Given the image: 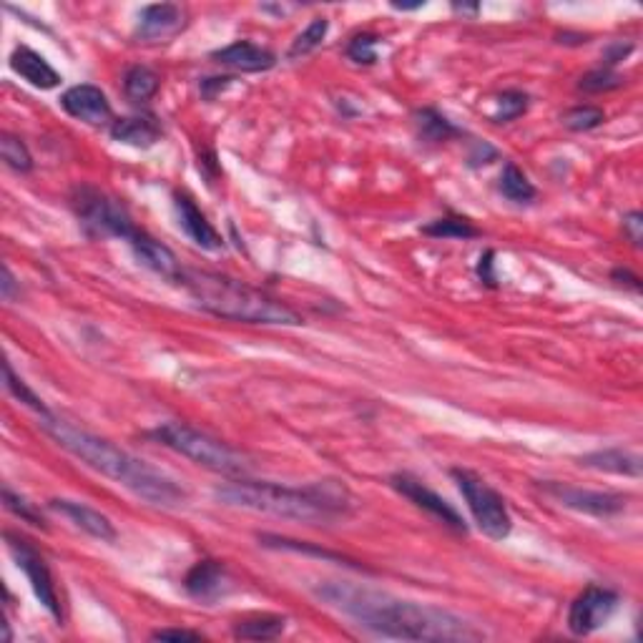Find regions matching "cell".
I'll list each match as a JSON object with an SVG mask.
<instances>
[{
  "instance_id": "484cf974",
  "label": "cell",
  "mask_w": 643,
  "mask_h": 643,
  "mask_svg": "<svg viewBox=\"0 0 643 643\" xmlns=\"http://www.w3.org/2000/svg\"><path fill=\"white\" fill-rule=\"evenodd\" d=\"M327 31H330V21H327V18H312L309 26L304 28V31L294 38L292 46H289V61H297V58H304L312 51H317V48L322 46V41L327 38Z\"/></svg>"
},
{
  "instance_id": "ffe728a7",
  "label": "cell",
  "mask_w": 643,
  "mask_h": 643,
  "mask_svg": "<svg viewBox=\"0 0 643 643\" xmlns=\"http://www.w3.org/2000/svg\"><path fill=\"white\" fill-rule=\"evenodd\" d=\"M11 68L13 73L23 78V81L31 83L33 88H41V91H51V88L61 86V73L41 56L33 48L18 46L16 51L11 53Z\"/></svg>"
},
{
  "instance_id": "1f68e13d",
  "label": "cell",
  "mask_w": 643,
  "mask_h": 643,
  "mask_svg": "<svg viewBox=\"0 0 643 643\" xmlns=\"http://www.w3.org/2000/svg\"><path fill=\"white\" fill-rule=\"evenodd\" d=\"M623 81H626V78L618 76L613 68H596V71H588L586 76L578 81V91L608 93V91H616V88H621Z\"/></svg>"
},
{
  "instance_id": "4fadbf2b",
  "label": "cell",
  "mask_w": 643,
  "mask_h": 643,
  "mask_svg": "<svg viewBox=\"0 0 643 643\" xmlns=\"http://www.w3.org/2000/svg\"><path fill=\"white\" fill-rule=\"evenodd\" d=\"M61 106L68 116L88 126H111L116 121L109 96L91 83L68 88L61 96Z\"/></svg>"
},
{
  "instance_id": "7402d4cb",
  "label": "cell",
  "mask_w": 643,
  "mask_h": 643,
  "mask_svg": "<svg viewBox=\"0 0 643 643\" xmlns=\"http://www.w3.org/2000/svg\"><path fill=\"white\" fill-rule=\"evenodd\" d=\"M412 119H415L417 139H420L422 144H445V141L460 136L458 126H455L453 121L445 119V116L435 109L415 111Z\"/></svg>"
},
{
  "instance_id": "7c38bea8",
  "label": "cell",
  "mask_w": 643,
  "mask_h": 643,
  "mask_svg": "<svg viewBox=\"0 0 643 643\" xmlns=\"http://www.w3.org/2000/svg\"><path fill=\"white\" fill-rule=\"evenodd\" d=\"M186 26V11L176 3L144 6L136 21L134 38L139 43H166L179 36Z\"/></svg>"
},
{
  "instance_id": "e0dca14e",
  "label": "cell",
  "mask_w": 643,
  "mask_h": 643,
  "mask_svg": "<svg viewBox=\"0 0 643 643\" xmlns=\"http://www.w3.org/2000/svg\"><path fill=\"white\" fill-rule=\"evenodd\" d=\"M211 61L227 66L237 73H264L277 66V56L269 48L252 41H237L227 48L211 53Z\"/></svg>"
},
{
  "instance_id": "d6a6232c",
  "label": "cell",
  "mask_w": 643,
  "mask_h": 643,
  "mask_svg": "<svg viewBox=\"0 0 643 643\" xmlns=\"http://www.w3.org/2000/svg\"><path fill=\"white\" fill-rule=\"evenodd\" d=\"M377 43H380V38L375 33H357L347 43V58L357 66H372V63H377Z\"/></svg>"
},
{
  "instance_id": "b9f144b4",
  "label": "cell",
  "mask_w": 643,
  "mask_h": 643,
  "mask_svg": "<svg viewBox=\"0 0 643 643\" xmlns=\"http://www.w3.org/2000/svg\"><path fill=\"white\" fill-rule=\"evenodd\" d=\"M453 11H458V13H478V6H453Z\"/></svg>"
},
{
  "instance_id": "3957f363",
  "label": "cell",
  "mask_w": 643,
  "mask_h": 643,
  "mask_svg": "<svg viewBox=\"0 0 643 643\" xmlns=\"http://www.w3.org/2000/svg\"><path fill=\"white\" fill-rule=\"evenodd\" d=\"M217 500L234 508L267 513L274 518L297 520L307 525H330L345 518L352 510V498L345 485L335 480L314 483L307 488H284L277 483L237 478L214 490Z\"/></svg>"
},
{
  "instance_id": "d590c367",
  "label": "cell",
  "mask_w": 643,
  "mask_h": 643,
  "mask_svg": "<svg viewBox=\"0 0 643 643\" xmlns=\"http://www.w3.org/2000/svg\"><path fill=\"white\" fill-rule=\"evenodd\" d=\"M633 53V46L631 43H621V41H613L611 46L603 51V68H613L618 66V63L623 61V58H628Z\"/></svg>"
},
{
  "instance_id": "44dd1931",
  "label": "cell",
  "mask_w": 643,
  "mask_h": 643,
  "mask_svg": "<svg viewBox=\"0 0 643 643\" xmlns=\"http://www.w3.org/2000/svg\"><path fill=\"white\" fill-rule=\"evenodd\" d=\"M578 463H581L583 468L601 470V473L626 475V478H641V455L631 453V450H623V448L596 450V453H588V455H583V458H578Z\"/></svg>"
},
{
  "instance_id": "30bf717a",
  "label": "cell",
  "mask_w": 643,
  "mask_h": 643,
  "mask_svg": "<svg viewBox=\"0 0 643 643\" xmlns=\"http://www.w3.org/2000/svg\"><path fill=\"white\" fill-rule=\"evenodd\" d=\"M543 493L553 498L556 503L566 505V508L578 510V513L596 515V518H611V515L623 513L628 505V498L621 493H603V490H586L576 488L568 483H556V480H546L541 485Z\"/></svg>"
},
{
  "instance_id": "60d3db41",
  "label": "cell",
  "mask_w": 643,
  "mask_h": 643,
  "mask_svg": "<svg viewBox=\"0 0 643 643\" xmlns=\"http://www.w3.org/2000/svg\"><path fill=\"white\" fill-rule=\"evenodd\" d=\"M425 6V3H415V6H400V3H392V8H395V11H417V8H422Z\"/></svg>"
},
{
  "instance_id": "52a82bcc",
  "label": "cell",
  "mask_w": 643,
  "mask_h": 643,
  "mask_svg": "<svg viewBox=\"0 0 643 643\" xmlns=\"http://www.w3.org/2000/svg\"><path fill=\"white\" fill-rule=\"evenodd\" d=\"M453 480L458 483L460 493H463L465 503H468L470 515L478 523V528L483 530L488 538L493 541H505L513 530V518L510 510L505 505V498L495 488H490L480 475H475L473 470L453 468L450 470Z\"/></svg>"
},
{
  "instance_id": "5b68a950",
  "label": "cell",
  "mask_w": 643,
  "mask_h": 643,
  "mask_svg": "<svg viewBox=\"0 0 643 643\" xmlns=\"http://www.w3.org/2000/svg\"><path fill=\"white\" fill-rule=\"evenodd\" d=\"M151 438L211 473L227 475V478H247L249 473V463L242 453L186 422H164L151 430Z\"/></svg>"
},
{
  "instance_id": "836d02e7",
  "label": "cell",
  "mask_w": 643,
  "mask_h": 643,
  "mask_svg": "<svg viewBox=\"0 0 643 643\" xmlns=\"http://www.w3.org/2000/svg\"><path fill=\"white\" fill-rule=\"evenodd\" d=\"M3 505H6V508L11 510L13 515H16V518H21V520H26V523L36 525V528H46V520H43L41 510H38L33 503H28V500L23 498V495L13 493V490L8 488V485L3 488Z\"/></svg>"
},
{
  "instance_id": "8992f818",
  "label": "cell",
  "mask_w": 643,
  "mask_h": 643,
  "mask_svg": "<svg viewBox=\"0 0 643 643\" xmlns=\"http://www.w3.org/2000/svg\"><path fill=\"white\" fill-rule=\"evenodd\" d=\"M71 206L76 211L78 222L83 224L91 237L103 239H124L129 242L139 227L134 224L131 214L119 199L109 196L98 186L81 184L71 191Z\"/></svg>"
},
{
  "instance_id": "ba28073f",
  "label": "cell",
  "mask_w": 643,
  "mask_h": 643,
  "mask_svg": "<svg viewBox=\"0 0 643 643\" xmlns=\"http://www.w3.org/2000/svg\"><path fill=\"white\" fill-rule=\"evenodd\" d=\"M6 541H8V551H11L13 561H16V566L26 573L28 583H31L38 601H41L43 608H46V611L61 623L63 621L61 598H58L56 581H53V573L51 568H48L43 553L38 551L28 538H23V535L18 533H11V530L6 533Z\"/></svg>"
},
{
  "instance_id": "f35d334b",
  "label": "cell",
  "mask_w": 643,
  "mask_h": 643,
  "mask_svg": "<svg viewBox=\"0 0 643 643\" xmlns=\"http://www.w3.org/2000/svg\"><path fill=\"white\" fill-rule=\"evenodd\" d=\"M478 274H480V279H483L485 284H490V287H495V277H493V252H485L483 257H480Z\"/></svg>"
},
{
  "instance_id": "277c9868",
  "label": "cell",
  "mask_w": 643,
  "mask_h": 643,
  "mask_svg": "<svg viewBox=\"0 0 643 643\" xmlns=\"http://www.w3.org/2000/svg\"><path fill=\"white\" fill-rule=\"evenodd\" d=\"M179 284L189 292L196 307L219 319L247 322V325H302V317L292 307L279 302L264 289L239 282L227 274L206 272V269H184Z\"/></svg>"
},
{
  "instance_id": "e575fe53",
  "label": "cell",
  "mask_w": 643,
  "mask_h": 643,
  "mask_svg": "<svg viewBox=\"0 0 643 643\" xmlns=\"http://www.w3.org/2000/svg\"><path fill=\"white\" fill-rule=\"evenodd\" d=\"M623 234H626V239L633 244V247H641L643 217L638 214V211H631V214H626V217H623Z\"/></svg>"
},
{
  "instance_id": "603a6c76",
  "label": "cell",
  "mask_w": 643,
  "mask_h": 643,
  "mask_svg": "<svg viewBox=\"0 0 643 643\" xmlns=\"http://www.w3.org/2000/svg\"><path fill=\"white\" fill-rule=\"evenodd\" d=\"M284 628H287V618L264 613V616H252L239 621L234 626V636L244 638V641H272V638L282 636Z\"/></svg>"
},
{
  "instance_id": "8fae6325",
  "label": "cell",
  "mask_w": 643,
  "mask_h": 643,
  "mask_svg": "<svg viewBox=\"0 0 643 643\" xmlns=\"http://www.w3.org/2000/svg\"><path fill=\"white\" fill-rule=\"evenodd\" d=\"M390 485L402 495V498L410 500L415 508L425 510L430 518H435L438 523H443L445 528H450L453 533H460V535L468 533V525H465L463 515H460L458 510H455L453 505L443 498V495H438L435 490H430L425 483H420L417 478H412V475H407V473H395L390 478Z\"/></svg>"
},
{
  "instance_id": "4dcf8cb0",
  "label": "cell",
  "mask_w": 643,
  "mask_h": 643,
  "mask_svg": "<svg viewBox=\"0 0 643 643\" xmlns=\"http://www.w3.org/2000/svg\"><path fill=\"white\" fill-rule=\"evenodd\" d=\"M603 121H606L603 109H598V106H588V103L586 106H573V109L566 111V116H563V126L571 131H576V134L598 129Z\"/></svg>"
},
{
  "instance_id": "74e56055",
  "label": "cell",
  "mask_w": 643,
  "mask_h": 643,
  "mask_svg": "<svg viewBox=\"0 0 643 643\" xmlns=\"http://www.w3.org/2000/svg\"><path fill=\"white\" fill-rule=\"evenodd\" d=\"M0 294H3V299L6 302H13L16 297H21V282H16V277H13L11 267L8 264H3V277H0Z\"/></svg>"
},
{
  "instance_id": "ac0fdd59",
  "label": "cell",
  "mask_w": 643,
  "mask_h": 643,
  "mask_svg": "<svg viewBox=\"0 0 643 643\" xmlns=\"http://www.w3.org/2000/svg\"><path fill=\"white\" fill-rule=\"evenodd\" d=\"M53 510L61 515H66L68 520H71L76 528H81L83 533L93 535V538H98V541L103 543H114L116 538H119V533H116L114 523H111L109 518L103 513H98L96 508H91V505L86 503H78V500H68V498H53L51 503Z\"/></svg>"
},
{
  "instance_id": "5bb4252c",
  "label": "cell",
  "mask_w": 643,
  "mask_h": 643,
  "mask_svg": "<svg viewBox=\"0 0 643 643\" xmlns=\"http://www.w3.org/2000/svg\"><path fill=\"white\" fill-rule=\"evenodd\" d=\"M184 588L194 601L211 606V603H217L219 598H224L232 591V581H229L227 566L222 561L204 558V561H199L186 573Z\"/></svg>"
},
{
  "instance_id": "7a4b0ae2",
  "label": "cell",
  "mask_w": 643,
  "mask_h": 643,
  "mask_svg": "<svg viewBox=\"0 0 643 643\" xmlns=\"http://www.w3.org/2000/svg\"><path fill=\"white\" fill-rule=\"evenodd\" d=\"M41 427L46 435H51L63 450L86 463L103 478L114 480V483L124 485L126 490L136 495V498L146 500L156 508H179L186 503V490L176 478H171L164 470L154 468V465L144 463V460L134 458L131 453L121 450L119 445L109 443V440L98 438V435L81 430V427L71 425L63 417L51 415L41 417Z\"/></svg>"
},
{
  "instance_id": "4316f807",
  "label": "cell",
  "mask_w": 643,
  "mask_h": 643,
  "mask_svg": "<svg viewBox=\"0 0 643 643\" xmlns=\"http://www.w3.org/2000/svg\"><path fill=\"white\" fill-rule=\"evenodd\" d=\"M422 234L435 239H475L480 237V229L465 217H443L422 227Z\"/></svg>"
},
{
  "instance_id": "d4e9b609",
  "label": "cell",
  "mask_w": 643,
  "mask_h": 643,
  "mask_svg": "<svg viewBox=\"0 0 643 643\" xmlns=\"http://www.w3.org/2000/svg\"><path fill=\"white\" fill-rule=\"evenodd\" d=\"M161 81L149 66H131L124 76V91L131 101L146 103L159 93Z\"/></svg>"
},
{
  "instance_id": "d6986e66",
  "label": "cell",
  "mask_w": 643,
  "mask_h": 643,
  "mask_svg": "<svg viewBox=\"0 0 643 643\" xmlns=\"http://www.w3.org/2000/svg\"><path fill=\"white\" fill-rule=\"evenodd\" d=\"M111 139L119 141V144L134 146V149H151L161 141L164 136V129L156 121V116L139 114V116H124V119H116L114 124L109 126Z\"/></svg>"
},
{
  "instance_id": "f1b7e54d",
  "label": "cell",
  "mask_w": 643,
  "mask_h": 643,
  "mask_svg": "<svg viewBox=\"0 0 643 643\" xmlns=\"http://www.w3.org/2000/svg\"><path fill=\"white\" fill-rule=\"evenodd\" d=\"M3 375H6V387H8V392H11V395L16 397L18 402H23V405L31 407L33 412H38V417L51 415V410H48V407H46V402H43L41 397H38L36 392H33L31 387L26 385V380H23V377H18L16 372H13L11 362H6V365H3Z\"/></svg>"
},
{
  "instance_id": "8d00e7d4",
  "label": "cell",
  "mask_w": 643,
  "mask_h": 643,
  "mask_svg": "<svg viewBox=\"0 0 643 643\" xmlns=\"http://www.w3.org/2000/svg\"><path fill=\"white\" fill-rule=\"evenodd\" d=\"M154 641H201V633L186 631V628H159L151 633Z\"/></svg>"
},
{
  "instance_id": "6da1fadb",
  "label": "cell",
  "mask_w": 643,
  "mask_h": 643,
  "mask_svg": "<svg viewBox=\"0 0 643 643\" xmlns=\"http://www.w3.org/2000/svg\"><path fill=\"white\" fill-rule=\"evenodd\" d=\"M319 601L367 631L382 638H400V641H480L483 631L438 606L402 601L390 593L375 588L357 586L350 581H327L314 588Z\"/></svg>"
},
{
  "instance_id": "9a60e30c",
  "label": "cell",
  "mask_w": 643,
  "mask_h": 643,
  "mask_svg": "<svg viewBox=\"0 0 643 643\" xmlns=\"http://www.w3.org/2000/svg\"><path fill=\"white\" fill-rule=\"evenodd\" d=\"M174 211L179 219V227L196 247L206 249V252H219L224 247V239L219 237V232L214 229V224L206 219L204 211L196 206V201L189 194H174Z\"/></svg>"
},
{
  "instance_id": "83f0119b",
  "label": "cell",
  "mask_w": 643,
  "mask_h": 643,
  "mask_svg": "<svg viewBox=\"0 0 643 643\" xmlns=\"http://www.w3.org/2000/svg\"><path fill=\"white\" fill-rule=\"evenodd\" d=\"M0 156L6 161V166H11L18 174H28L33 169V156L28 151V146L23 144L21 136L3 134L0 136Z\"/></svg>"
},
{
  "instance_id": "2e32d148",
  "label": "cell",
  "mask_w": 643,
  "mask_h": 643,
  "mask_svg": "<svg viewBox=\"0 0 643 643\" xmlns=\"http://www.w3.org/2000/svg\"><path fill=\"white\" fill-rule=\"evenodd\" d=\"M126 244L131 247L134 257L139 259L146 269L159 274V277L169 279V282H179L181 274H184V267L179 264L176 254L171 252L166 244L156 242V239L151 237L149 232H144V229H139V232H136Z\"/></svg>"
},
{
  "instance_id": "cb8c5ba5",
  "label": "cell",
  "mask_w": 643,
  "mask_h": 643,
  "mask_svg": "<svg viewBox=\"0 0 643 643\" xmlns=\"http://www.w3.org/2000/svg\"><path fill=\"white\" fill-rule=\"evenodd\" d=\"M498 189L500 194H503L508 201H513V204H528V201H533L535 196H538L533 181H530L528 176L523 174V169H518L513 161H508V164L503 166Z\"/></svg>"
},
{
  "instance_id": "f546056e",
  "label": "cell",
  "mask_w": 643,
  "mask_h": 643,
  "mask_svg": "<svg viewBox=\"0 0 643 643\" xmlns=\"http://www.w3.org/2000/svg\"><path fill=\"white\" fill-rule=\"evenodd\" d=\"M498 109H495V114L490 116V119L495 121V124H510V121L520 119V116L528 111V93L518 91V88H510V91H503L498 96Z\"/></svg>"
},
{
  "instance_id": "ab89813d",
  "label": "cell",
  "mask_w": 643,
  "mask_h": 643,
  "mask_svg": "<svg viewBox=\"0 0 643 643\" xmlns=\"http://www.w3.org/2000/svg\"><path fill=\"white\" fill-rule=\"evenodd\" d=\"M611 279L618 284H626V287H631L633 292H638V289H641V279H638L636 274L628 272V269H613Z\"/></svg>"
},
{
  "instance_id": "9c48e42d",
  "label": "cell",
  "mask_w": 643,
  "mask_h": 643,
  "mask_svg": "<svg viewBox=\"0 0 643 643\" xmlns=\"http://www.w3.org/2000/svg\"><path fill=\"white\" fill-rule=\"evenodd\" d=\"M621 596L611 588L588 586L586 591L578 593L576 601L568 608V628L573 636H591L593 631L606 626L618 611Z\"/></svg>"
}]
</instances>
